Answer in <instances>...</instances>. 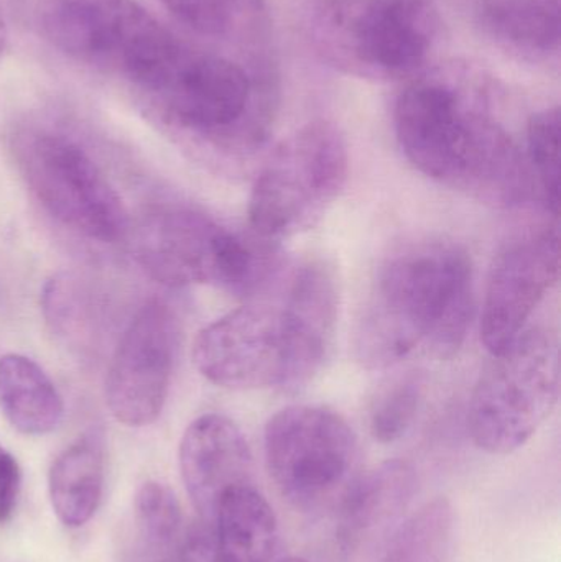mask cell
Wrapping results in <instances>:
<instances>
[{"instance_id":"cell-24","label":"cell","mask_w":561,"mask_h":562,"mask_svg":"<svg viewBox=\"0 0 561 562\" xmlns=\"http://www.w3.org/2000/svg\"><path fill=\"white\" fill-rule=\"evenodd\" d=\"M181 23L203 35H223L233 25L237 0H160Z\"/></svg>"},{"instance_id":"cell-5","label":"cell","mask_w":561,"mask_h":562,"mask_svg":"<svg viewBox=\"0 0 561 562\" xmlns=\"http://www.w3.org/2000/svg\"><path fill=\"white\" fill-rule=\"evenodd\" d=\"M135 259L167 286L220 284L253 296L280 269L276 243L237 236L211 217L184 207H164L138 224Z\"/></svg>"},{"instance_id":"cell-9","label":"cell","mask_w":561,"mask_h":562,"mask_svg":"<svg viewBox=\"0 0 561 562\" xmlns=\"http://www.w3.org/2000/svg\"><path fill=\"white\" fill-rule=\"evenodd\" d=\"M267 471L296 510L338 507L358 477V439L341 415L323 406L280 409L263 431Z\"/></svg>"},{"instance_id":"cell-22","label":"cell","mask_w":561,"mask_h":562,"mask_svg":"<svg viewBox=\"0 0 561 562\" xmlns=\"http://www.w3.org/2000/svg\"><path fill=\"white\" fill-rule=\"evenodd\" d=\"M424 390L414 379L401 380L381 393L369 413L372 438L392 445L404 438L420 412Z\"/></svg>"},{"instance_id":"cell-11","label":"cell","mask_w":561,"mask_h":562,"mask_svg":"<svg viewBox=\"0 0 561 562\" xmlns=\"http://www.w3.org/2000/svg\"><path fill=\"white\" fill-rule=\"evenodd\" d=\"M177 321L167 304L150 301L122 334L108 376L105 403L122 425L144 428L161 415L177 352Z\"/></svg>"},{"instance_id":"cell-10","label":"cell","mask_w":561,"mask_h":562,"mask_svg":"<svg viewBox=\"0 0 561 562\" xmlns=\"http://www.w3.org/2000/svg\"><path fill=\"white\" fill-rule=\"evenodd\" d=\"M20 170L49 216L72 233L111 244L127 231L117 191L81 144L61 132L29 131L16 138Z\"/></svg>"},{"instance_id":"cell-12","label":"cell","mask_w":561,"mask_h":562,"mask_svg":"<svg viewBox=\"0 0 561 562\" xmlns=\"http://www.w3.org/2000/svg\"><path fill=\"white\" fill-rule=\"evenodd\" d=\"M559 273V233L553 227L519 237L497 254L481 313V339L487 352H500L527 329Z\"/></svg>"},{"instance_id":"cell-19","label":"cell","mask_w":561,"mask_h":562,"mask_svg":"<svg viewBox=\"0 0 561 562\" xmlns=\"http://www.w3.org/2000/svg\"><path fill=\"white\" fill-rule=\"evenodd\" d=\"M453 537V507L445 497L435 498L405 517L381 562H448Z\"/></svg>"},{"instance_id":"cell-15","label":"cell","mask_w":561,"mask_h":562,"mask_svg":"<svg viewBox=\"0 0 561 562\" xmlns=\"http://www.w3.org/2000/svg\"><path fill=\"white\" fill-rule=\"evenodd\" d=\"M105 449L99 429L85 432L52 464L48 494L56 518L68 528L85 527L104 492Z\"/></svg>"},{"instance_id":"cell-6","label":"cell","mask_w":561,"mask_h":562,"mask_svg":"<svg viewBox=\"0 0 561 562\" xmlns=\"http://www.w3.org/2000/svg\"><path fill=\"white\" fill-rule=\"evenodd\" d=\"M348 171L341 131L326 121L303 125L257 175L247 211L250 231L277 244L312 229L345 190Z\"/></svg>"},{"instance_id":"cell-21","label":"cell","mask_w":561,"mask_h":562,"mask_svg":"<svg viewBox=\"0 0 561 562\" xmlns=\"http://www.w3.org/2000/svg\"><path fill=\"white\" fill-rule=\"evenodd\" d=\"M560 109L537 112L527 127V155L536 187H539L547 210L559 216L560 211Z\"/></svg>"},{"instance_id":"cell-27","label":"cell","mask_w":561,"mask_h":562,"mask_svg":"<svg viewBox=\"0 0 561 562\" xmlns=\"http://www.w3.org/2000/svg\"><path fill=\"white\" fill-rule=\"evenodd\" d=\"M3 43H5V25H3L2 12H0V55H2Z\"/></svg>"},{"instance_id":"cell-1","label":"cell","mask_w":561,"mask_h":562,"mask_svg":"<svg viewBox=\"0 0 561 562\" xmlns=\"http://www.w3.org/2000/svg\"><path fill=\"white\" fill-rule=\"evenodd\" d=\"M253 301L204 327L193 344L198 372L233 390L308 382L335 340L339 291L322 260L277 270Z\"/></svg>"},{"instance_id":"cell-26","label":"cell","mask_w":561,"mask_h":562,"mask_svg":"<svg viewBox=\"0 0 561 562\" xmlns=\"http://www.w3.org/2000/svg\"><path fill=\"white\" fill-rule=\"evenodd\" d=\"M22 468L12 452L0 445V527L9 524L19 507Z\"/></svg>"},{"instance_id":"cell-28","label":"cell","mask_w":561,"mask_h":562,"mask_svg":"<svg viewBox=\"0 0 561 562\" xmlns=\"http://www.w3.org/2000/svg\"><path fill=\"white\" fill-rule=\"evenodd\" d=\"M279 562H310L303 560V558H287V560H280Z\"/></svg>"},{"instance_id":"cell-16","label":"cell","mask_w":561,"mask_h":562,"mask_svg":"<svg viewBox=\"0 0 561 562\" xmlns=\"http://www.w3.org/2000/svg\"><path fill=\"white\" fill-rule=\"evenodd\" d=\"M223 562H279L276 512L256 484L227 492L214 517Z\"/></svg>"},{"instance_id":"cell-3","label":"cell","mask_w":561,"mask_h":562,"mask_svg":"<svg viewBox=\"0 0 561 562\" xmlns=\"http://www.w3.org/2000/svg\"><path fill=\"white\" fill-rule=\"evenodd\" d=\"M394 124L407 160L438 183L497 207L519 206L536 190L513 138L450 82L408 86L395 104Z\"/></svg>"},{"instance_id":"cell-17","label":"cell","mask_w":561,"mask_h":562,"mask_svg":"<svg viewBox=\"0 0 561 562\" xmlns=\"http://www.w3.org/2000/svg\"><path fill=\"white\" fill-rule=\"evenodd\" d=\"M0 412L26 436H45L58 429L65 403L49 376L29 357H0Z\"/></svg>"},{"instance_id":"cell-13","label":"cell","mask_w":561,"mask_h":562,"mask_svg":"<svg viewBox=\"0 0 561 562\" xmlns=\"http://www.w3.org/2000/svg\"><path fill=\"white\" fill-rule=\"evenodd\" d=\"M417 492L414 465L399 459L359 474L338 504L336 541L343 562L381 561Z\"/></svg>"},{"instance_id":"cell-4","label":"cell","mask_w":561,"mask_h":562,"mask_svg":"<svg viewBox=\"0 0 561 562\" xmlns=\"http://www.w3.org/2000/svg\"><path fill=\"white\" fill-rule=\"evenodd\" d=\"M35 32L82 65L128 79L152 92L184 46L137 0H25Z\"/></svg>"},{"instance_id":"cell-14","label":"cell","mask_w":561,"mask_h":562,"mask_svg":"<svg viewBox=\"0 0 561 562\" xmlns=\"http://www.w3.org/2000/svg\"><path fill=\"white\" fill-rule=\"evenodd\" d=\"M184 488L201 520L213 524L227 492L254 484V458L239 426L223 415L194 419L178 449Z\"/></svg>"},{"instance_id":"cell-20","label":"cell","mask_w":561,"mask_h":562,"mask_svg":"<svg viewBox=\"0 0 561 562\" xmlns=\"http://www.w3.org/2000/svg\"><path fill=\"white\" fill-rule=\"evenodd\" d=\"M76 277L63 273L46 281L43 314L53 334L76 347H86L96 336V301Z\"/></svg>"},{"instance_id":"cell-25","label":"cell","mask_w":561,"mask_h":562,"mask_svg":"<svg viewBox=\"0 0 561 562\" xmlns=\"http://www.w3.org/2000/svg\"><path fill=\"white\" fill-rule=\"evenodd\" d=\"M178 562H223L213 524L200 518L188 528L181 541Z\"/></svg>"},{"instance_id":"cell-18","label":"cell","mask_w":561,"mask_h":562,"mask_svg":"<svg viewBox=\"0 0 561 562\" xmlns=\"http://www.w3.org/2000/svg\"><path fill=\"white\" fill-rule=\"evenodd\" d=\"M481 23L501 45L516 52L546 55L559 49V0H486Z\"/></svg>"},{"instance_id":"cell-2","label":"cell","mask_w":561,"mask_h":562,"mask_svg":"<svg viewBox=\"0 0 561 562\" xmlns=\"http://www.w3.org/2000/svg\"><path fill=\"white\" fill-rule=\"evenodd\" d=\"M474 316L473 263L463 247L418 243L379 270L356 330V352L371 369L401 362L415 350L453 359Z\"/></svg>"},{"instance_id":"cell-7","label":"cell","mask_w":561,"mask_h":562,"mask_svg":"<svg viewBox=\"0 0 561 562\" xmlns=\"http://www.w3.org/2000/svg\"><path fill=\"white\" fill-rule=\"evenodd\" d=\"M559 342L532 327L491 353L468 409L474 445L490 454H510L526 446L559 402Z\"/></svg>"},{"instance_id":"cell-23","label":"cell","mask_w":561,"mask_h":562,"mask_svg":"<svg viewBox=\"0 0 561 562\" xmlns=\"http://www.w3.org/2000/svg\"><path fill=\"white\" fill-rule=\"evenodd\" d=\"M134 508L147 543L155 550L170 548L181 528V507L175 492L160 482H145L135 494Z\"/></svg>"},{"instance_id":"cell-8","label":"cell","mask_w":561,"mask_h":562,"mask_svg":"<svg viewBox=\"0 0 561 562\" xmlns=\"http://www.w3.org/2000/svg\"><path fill=\"white\" fill-rule=\"evenodd\" d=\"M437 33L427 0H332L315 35L319 52L343 71L401 79L425 65Z\"/></svg>"}]
</instances>
